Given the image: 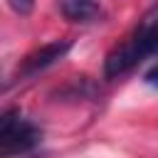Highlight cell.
I'll return each mask as SVG.
<instances>
[{
  "mask_svg": "<svg viewBox=\"0 0 158 158\" xmlns=\"http://www.w3.org/2000/svg\"><path fill=\"white\" fill-rule=\"evenodd\" d=\"M156 52H158V2L141 15L138 25L126 37V42H121L118 47H114L109 52V57L104 62V74H106V79L121 77Z\"/></svg>",
  "mask_w": 158,
  "mask_h": 158,
  "instance_id": "1",
  "label": "cell"
},
{
  "mask_svg": "<svg viewBox=\"0 0 158 158\" xmlns=\"http://www.w3.org/2000/svg\"><path fill=\"white\" fill-rule=\"evenodd\" d=\"M42 141V131L37 123L22 116L20 109H5L0 118V156L15 158L32 151Z\"/></svg>",
  "mask_w": 158,
  "mask_h": 158,
  "instance_id": "2",
  "label": "cell"
},
{
  "mask_svg": "<svg viewBox=\"0 0 158 158\" xmlns=\"http://www.w3.org/2000/svg\"><path fill=\"white\" fill-rule=\"evenodd\" d=\"M69 49H72L69 40H54L49 44H42L40 49H35L32 54H27L22 59V67L17 69V77H35L37 72H42V69L52 67L54 62H59Z\"/></svg>",
  "mask_w": 158,
  "mask_h": 158,
  "instance_id": "3",
  "label": "cell"
},
{
  "mask_svg": "<svg viewBox=\"0 0 158 158\" xmlns=\"http://www.w3.org/2000/svg\"><path fill=\"white\" fill-rule=\"evenodd\" d=\"M57 5H59V12L69 22L86 25L101 17V7L96 0H57Z\"/></svg>",
  "mask_w": 158,
  "mask_h": 158,
  "instance_id": "4",
  "label": "cell"
},
{
  "mask_svg": "<svg viewBox=\"0 0 158 158\" xmlns=\"http://www.w3.org/2000/svg\"><path fill=\"white\" fill-rule=\"evenodd\" d=\"M7 5H10L17 15H30L35 2H32V0H7Z\"/></svg>",
  "mask_w": 158,
  "mask_h": 158,
  "instance_id": "5",
  "label": "cell"
},
{
  "mask_svg": "<svg viewBox=\"0 0 158 158\" xmlns=\"http://www.w3.org/2000/svg\"><path fill=\"white\" fill-rule=\"evenodd\" d=\"M143 79H146V84H151V86H156V89H158V64H156V67H151V69L146 72V77H143Z\"/></svg>",
  "mask_w": 158,
  "mask_h": 158,
  "instance_id": "6",
  "label": "cell"
}]
</instances>
